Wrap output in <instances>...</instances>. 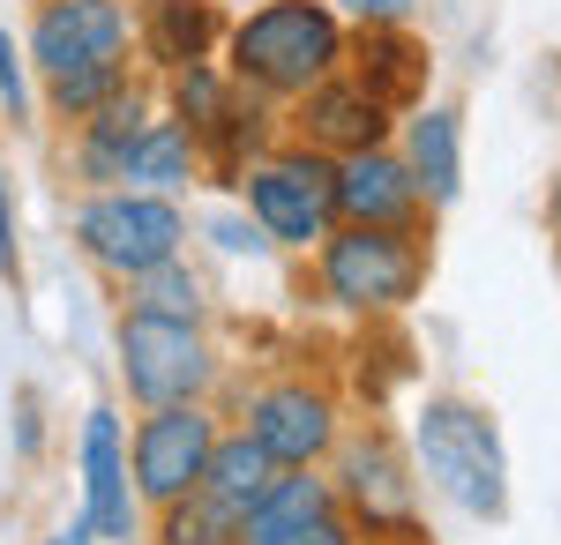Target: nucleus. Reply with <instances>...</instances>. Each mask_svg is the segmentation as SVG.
Listing matches in <instances>:
<instances>
[{
  "label": "nucleus",
  "mask_w": 561,
  "mask_h": 545,
  "mask_svg": "<svg viewBox=\"0 0 561 545\" xmlns=\"http://www.w3.org/2000/svg\"><path fill=\"white\" fill-rule=\"evenodd\" d=\"M38 60L68 113H98L121 90V53H128V15L121 0H53L38 15Z\"/></svg>",
  "instance_id": "1"
},
{
  "label": "nucleus",
  "mask_w": 561,
  "mask_h": 545,
  "mask_svg": "<svg viewBox=\"0 0 561 545\" xmlns=\"http://www.w3.org/2000/svg\"><path fill=\"white\" fill-rule=\"evenodd\" d=\"M330 60H337V23H330V8H314V0H270V8H255V15L240 23V38H232V68L262 90L322 83Z\"/></svg>",
  "instance_id": "2"
},
{
  "label": "nucleus",
  "mask_w": 561,
  "mask_h": 545,
  "mask_svg": "<svg viewBox=\"0 0 561 545\" xmlns=\"http://www.w3.org/2000/svg\"><path fill=\"white\" fill-rule=\"evenodd\" d=\"M420 456H427V478L457 508L502 515V501H510L502 441H494V426L479 419L472 404H427V411H420Z\"/></svg>",
  "instance_id": "3"
},
{
  "label": "nucleus",
  "mask_w": 561,
  "mask_h": 545,
  "mask_svg": "<svg viewBox=\"0 0 561 545\" xmlns=\"http://www.w3.org/2000/svg\"><path fill=\"white\" fill-rule=\"evenodd\" d=\"M322 277L345 306H404L420 285V247L389 224H352L345 240H330Z\"/></svg>",
  "instance_id": "4"
},
{
  "label": "nucleus",
  "mask_w": 561,
  "mask_h": 545,
  "mask_svg": "<svg viewBox=\"0 0 561 545\" xmlns=\"http://www.w3.org/2000/svg\"><path fill=\"white\" fill-rule=\"evenodd\" d=\"M83 240L105 269L121 277H150L180 254V210L173 202H150V195H113V202H90L83 210Z\"/></svg>",
  "instance_id": "5"
},
{
  "label": "nucleus",
  "mask_w": 561,
  "mask_h": 545,
  "mask_svg": "<svg viewBox=\"0 0 561 545\" xmlns=\"http://www.w3.org/2000/svg\"><path fill=\"white\" fill-rule=\"evenodd\" d=\"M121 359H128V389L150 404H180L203 389V336L195 322H165V314H128L121 329Z\"/></svg>",
  "instance_id": "6"
},
{
  "label": "nucleus",
  "mask_w": 561,
  "mask_h": 545,
  "mask_svg": "<svg viewBox=\"0 0 561 545\" xmlns=\"http://www.w3.org/2000/svg\"><path fill=\"white\" fill-rule=\"evenodd\" d=\"M210 449H217V433L195 404H158V419L142 426V441H135V478H142V494H150V501H180V494L203 478Z\"/></svg>",
  "instance_id": "7"
},
{
  "label": "nucleus",
  "mask_w": 561,
  "mask_h": 545,
  "mask_svg": "<svg viewBox=\"0 0 561 545\" xmlns=\"http://www.w3.org/2000/svg\"><path fill=\"white\" fill-rule=\"evenodd\" d=\"M255 217L277 232V240H322V217H330V172L307 165V158H285V165L255 172Z\"/></svg>",
  "instance_id": "8"
},
{
  "label": "nucleus",
  "mask_w": 561,
  "mask_h": 545,
  "mask_svg": "<svg viewBox=\"0 0 561 545\" xmlns=\"http://www.w3.org/2000/svg\"><path fill=\"white\" fill-rule=\"evenodd\" d=\"M83 471H90L83 531H98V538H128L135 531V501H128V463H121V426H113V411H90Z\"/></svg>",
  "instance_id": "9"
},
{
  "label": "nucleus",
  "mask_w": 561,
  "mask_h": 545,
  "mask_svg": "<svg viewBox=\"0 0 561 545\" xmlns=\"http://www.w3.org/2000/svg\"><path fill=\"white\" fill-rule=\"evenodd\" d=\"M255 441L270 463H307L330 449V396L314 389H270L255 404Z\"/></svg>",
  "instance_id": "10"
},
{
  "label": "nucleus",
  "mask_w": 561,
  "mask_h": 545,
  "mask_svg": "<svg viewBox=\"0 0 561 545\" xmlns=\"http://www.w3.org/2000/svg\"><path fill=\"white\" fill-rule=\"evenodd\" d=\"M330 210H345L352 224H397L412 210V172L389 165L382 150H352V165L330 172Z\"/></svg>",
  "instance_id": "11"
},
{
  "label": "nucleus",
  "mask_w": 561,
  "mask_h": 545,
  "mask_svg": "<svg viewBox=\"0 0 561 545\" xmlns=\"http://www.w3.org/2000/svg\"><path fill=\"white\" fill-rule=\"evenodd\" d=\"M270 478H277V463L262 456L255 433H240V441H217V449H210V463H203V478H195V486H203L210 501H225L240 523H248V508L270 494Z\"/></svg>",
  "instance_id": "12"
},
{
  "label": "nucleus",
  "mask_w": 561,
  "mask_h": 545,
  "mask_svg": "<svg viewBox=\"0 0 561 545\" xmlns=\"http://www.w3.org/2000/svg\"><path fill=\"white\" fill-rule=\"evenodd\" d=\"M330 515V494H322V478H270V494L248 508V523H240V538L248 545H277L307 531V523H322Z\"/></svg>",
  "instance_id": "13"
},
{
  "label": "nucleus",
  "mask_w": 561,
  "mask_h": 545,
  "mask_svg": "<svg viewBox=\"0 0 561 545\" xmlns=\"http://www.w3.org/2000/svg\"><path fill=\"white\" fill-rule=\"evenodd\" d=\"M359 60H367L359 90H367L375 105H389V97H412V90H420V76H427V53H420L412 38H397L389 23H367V38H359Z\"/></svg>",
  "instance_id": "14"
},
{
  "label": "nucleus",
  "mask_w": 561,
  "mask_h": 545,
  "mask_svg": "<svg viewBox=\"0 0 561 545\" xmlns=\"http://www.w3.org/2000/svg\"><path fill=\"white\" fill-rule=\"evenodd\" d=\"M307 120H314V135H322V142H337V150H375V142H382V105H375L359 83L314 90Z\"/></svg>",
  "instance_id": "15"
},
{
  "label": "nucleus",
  "mask_w": 561,
  "mask_h": 545,
  "mask_svg": "<svg viewBox=\"0 0 561 545\" xmlns=\"http://www.w3.org/2000/svg\"><path fill=\"white\" fill-rule=\"evenodd\" d=\"M210 0H150V53L158 60H173V68H195L203 53H210Z\"/></svg>",
  "instance_id": "16"
},
{
  "label": "nucleus",
  "mask_w": 561,
  "mask_h": 545,
  "mask_svg": "<svg viewBox=\"0 0 561 545\" xmlns=\"http://www.w3.org/2000/svg\"><path fill=\"white\" fill-rule=\"evenodd\" d=\"M142 127H150V120H142V105L113 90V97L98 105L90 135H83V165L98 172V179H121V165H128V150H135V135H142Z\"/></svg>",
  "instance_id": "17"
},
{
  "label": "nucleus",
  "mask_w": 561,
  "mask_h": 545,
  "mask_svg": "<svg viewBox=\"0 0 561 545\" xmlns=\"http://www.w3.org/2000/svg\"><path fill=\"white\" fill-rule=\"evenodd\" d=\"M412 172L434 202L457 195V113H420L412 120Z\"/></svg>",
  "instance_id": "18"
},
{
  "label": "nucleus",
  "mask_w": 561,
  "mask_h": 545,
  "mask_svg": "<svg viewBox=\"0 0 561 545\" xmlns=\"http://www.w3.org/2000/svg\"><path fill=\"white\" fill-rule=\"evenodd\" d=\"M352 501L367 508V515H404V508H412L404 478H397V456H389L382 441L352 456Z\"/></svg>",
  "instance_id": "19"
},
{
  "label": "nucleus",
  "mask_w": 561,
  "mask_h": 545,
  "mask_svg": "<svg viewBox=\"0 0 561 545\" xmlns=\"http://www.w3.org/2000/svg\"><path fill=\"white\" fill-rule=\"evenodd\" d=\"M165 538H173V545H232V538H240V515H232L225 501H210L203 486H187V508H173Z\"/></svg>",
  "instance_id": "20"
},
{
  "label": "nucleus",
  "mask_w": 561,
  "mask_h": 545,
  "mask_svg": "<svg viewBox=\"0 0 561 545\" xmlns=\"http://www.w3.org/2000/svg\"><path fill=\"white\" fill-rule=\"evenodd\" d=\"M187 172V127H142L121 179H180Z\"/></svg>",
  "instance_id": "21"
},
{
  "label": "nucleus",
  "mask_w": 561,
  "mask_h": 545,
  "mask_svg": "<svg viewBox=\"0 0 561 545\" xmlns=\"http://www.w3.org/2000/svg\"><path fill=\"white\" fill-rule=\"evenodd\" d=\"M142 314H165V322H195V277H180L173 262L142 277Z\"/></svg>",
  "instance_id": "22"
},
{
  "label": "nucleus",
  "mask_w": 561,
  "mask_h": 545,
  "mask_svg": "<svg viewBox=\"0 0 561 545\" xmlns=\"http://www.w3.org/2000/svg\"><path fill=\"white\" fill-rule=\"evenodd\" d=\"M0 105H8V120H23V105H31L23 97V60H15V38L8 31H0Z\"/></svg>",
  "instance_id": "23"
},
{
  "label": "nucleus",
  "mask_w": 561,
  "mask_h": 545,
  "mask_svg": "<svg viewBox=\"0 0 561 545\" xmlns=\"http://www.w3.org/2000/svg\"><path fill=\"white\" fill-rule=\"evenodd\" d=\"M0 277H15V210H8V179H0Z\"/></svg>",
  "instance_id": "24"
},
{
  "label": "nucleus",
  "mask_w": 561,
  "mask_h": 545,
  "mask_svg": "<svg viewBox=\"0 0 561 545\" xmlns=\"http://www.w3.org/2000/svg\"><path fill=\"white\" fill-rule=\"evenodd\" d=\"M277 545H345V531L322 515V523H307V531H293V538H277Z\"/></svg>",
  "instance_id": "25"
},
{
  "label": "nucleus",
  "mask_w": 561,
  "mask_h": 545,
  "mask_svg": "<svg viewBox=\"0 0 561 545\" xmlns=\"http://www.w3.org/2000/svg\"><path fill=\"white\" fill-rule=\"evenodd\" d=\"M345 8H352V15H367V23H397L412 0H345Z\"/></svg>",
  "instance_id": "26"
},
{
  "label": "nucleus",
  "mask_w": 561,
  "mask_h": 545,
  "mask_svg": "<svg viewBox=\"0 0 561 545\" xmlns=\"http://www.w3.org/2000/svg\"><path fill=\"white\" fill-rule=\"evenodd\" d=\"M45 545H90V531H68V538H45Z\"/></svg>",
  "instance_id": "27"
},
{
  "label": "nucleus",
  "mask_w": 561,
  "mask_h": 545,
  "mask_svg": "<svg viewBox=\"0 0 561 545\" xmlns=\"http://www.w3.org/2000/svg\"><path fill=\"white\" fill-rule=\"evenodd\" d=\"M554 232H561V187H554Z\"/></svg>",
  "instance_id": "28"
}]
</instances>
